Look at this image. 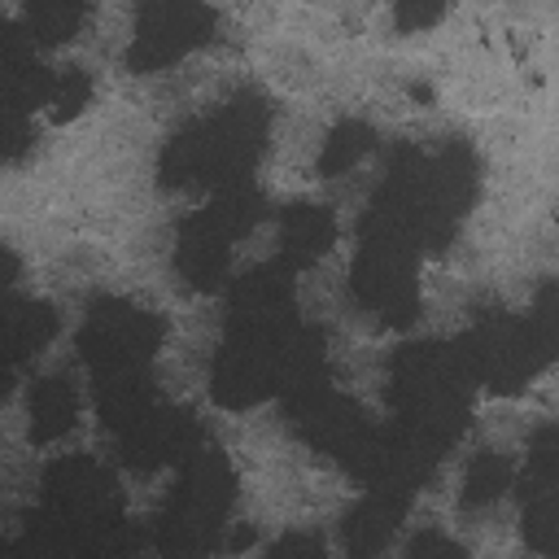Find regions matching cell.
Wrapping results in <instances>:
<instances>
[{
    "mask_svg": "<svg viewBox=\"0 0 559 559\" xmlns=\"http://www.w3.org/2000/svg\"><path fill=\"white\" fill-rule=\"evenodd\" d=\"M476 201V153L463 140H450L437 153L415 144H393L389 175L362 214V227L402 236L415 253L445 249Z\"/></svg>",
    "mask_w": 559,
    "mask_h": 559,
    "instance_id": "obj_1",
    "label": "cell"
},
{
    "mask_svg": "<svg viewBox=\"0 0 559 559\" xmlns=\"http://www.w3.org/2000/svg\"><path fill=\"white\" fill-rule=\"evenodd\" d=\"M266 131H271L266 100L253 87L236 92L227 105H218L214 114L197 118L192 127L166 140L162 162H157L162 188H218L223 192L231 183H245V175L262 157Z\"/></svg>",
    "mask_w": 559,
    "mask_h": 559,
    "instance_id": "obj_2",
    "label": "cell"
},
{
    "mask_svg": "<svg viewBox=\"0 0 559 559\" xmlns=\"http://www.w3.org/2000/svg\"><path fill=\"white\" fill-rule=\"evenodd\" d=\"M472 384L476 380L459 345H441V341L402 345L393 354V384H389V402L397 411L393 428H402L432 454H445L467 424Z\"/></svg>",
    "mask_w": 559,
    "mask_h": 559,
    "instance_id": "obj_3",
    "label": "cell"
},
{
    "mask_svg": "<svg viewBox=\"0 0 559 559\" xmlns=\"http://www.w3.org/2000/svg\"><path fill=\"white\" fill-rule=\"evenodd\" d=\"M179 463H183V476L157 515L153 546L162 559H205L210 550L223 546L227 511L236 498V476L210 437H201Z\"/></svg>",
    "mask_w": 559,
    "mask_h": 559,
    "instance_id": "obj_4",
    "label": "cell"
},
{
    "mask_svg": "<svg viewBox=\"0 0 559 559\" xmlns=\"http://www.w3.org/2000/svg\"><path fill=\"white\" fill-rule=\"evenodd\" d=\"M463 362L472 380L489 393H520L555 354V288H542L537 306L520 314H489L463 341Z\"/></svg>",
    "mask_w": 559,
    "mask_h": 559,
    "instance_id": "obj_5",
    "label": "cell"
},
{
    "mask_svg": "<svg viewBox=\"0 0 559 559\" xmlns=\"http://www.w3.org/2000/svg\"><path fill=\"white\" fill-rule=\"evenodd\" d=\"M415 262H419V253L402 236L362 227V245H358L354 271H349V284H354L358 306H367L389 328H406L419 314Z\"/></svg>",
    "mask_w": 559,
    "mask_h": 559,
    "instance_id": "obj_6",
    "label": "cell"
},
{
    "mask_svg": "<svg viewBox=\"0 0 559 559\" xmlns=\"http://www.w3.org/2000/svg\"><path fill=\"white\" fill-rule=\"evenodd\" d=\"M157 345H162V319L122 297H96L79 328V349L96 380L122 371H148Z\"/></svg>",
    "mask_w": 559,
    "mask_h": 559,
    "instance_id": "obj_7",
    "label": "cell"
},
{
    "mask_svg": "<svg viewBox=\"0 0 559 559\" xmlns=\"http://www.w3.org/2000/svg\"><path fill=\"white\" fill-rule=\"evenodd\" d=\"M214 9L205 4H188V0H157L144 4L135 17V39L127 48V66L135 74H153L179 57H188L192 48H201L214 35Z\"/></svg>",
    "mask_w": 559,
    "mask_h": 559,
    "instance_id": "obj_8",
    "label": "cell"
},
{
    "mask_svg": "<svg viewBox=\"0 0 559 559\" xmlns=\"http://www.w3.org/2000/svg\"><path fill=\"white\" fill-rule=\"evenodd\" d=\"M201 437H205V432H201V424H197L188 411L153 406V411L140 415L127 432H118V454H122L127 467L153 472V467H162V463L183 459Z\"/></svg>",
    "mask_w": 559,
    "mask_h": 559,
    "instance_id": "obj_9",
    "label": "cell"
},
{
    "mask_svg": "<svg viewBox=\"0 0 559 559\" xmlns=\"http://www.w3.org/2000/svg\"><path fill=\"white\" fill-rule=\"evenodd\" d=\"M559 450L555 428H537L533 450L524 459V485H520V511H524V542L542 555L555 550V485H559Z\"/></svg>",
    "mask_w": 559,
    "mask_h": 559,
    "instance_id": "obj_10",
    "label": "cell"
},
{
    "mask_svg": "<svg viewBox=\"0 0 559 559\" xmlns=\"http://www.w3.org/2000/svg\"><path fill=\"white\" fill-rule=\"evenodd\" d=\"M406 507H411V493H406V489L371 485V489L345 511V520H341L345 555H349V559H376V555L389 546L393 528L402 524Z\"/></svg>",
    "mask_w": 559,
    "mask_h": 559,
    "instance_id": "obj_11",
    "label": "cell"
},
{
    "mask_svg": "<svg viewBox=\"0 0 559 559\" xmlns=\"http://www.w3.org/2000/svg\"><path fill=\"white\" fill-rule=\"evenodd\" d=\"M57 336V314L48 301L35 297H9L0 301V358L26 362Z\"/></svg>",
    "mask_w": 559,
    "mask_h": 559,
    "instance_id": "obj_12",
    "label": "cell"
},
{
    "mask_svg": "<svg viewBox=\"0 0 559 559\" xmlns=\"http://www.w3.org/2000/svg\"><path fill=\"white\" fill-rule=\"evenodd\" d=\"M336 240V218L328 205H310V201H297L280 214V262H288L293 271L323 258Z\"/></svg>",
    "mask_w": 559,
    "mask_h": 559,
    "instance_id": "obj_13",
    "label": "cell"
},
{
    "mask_svg": "<svg viewBox=\"0 0 559 559\" xmlns=\"http://www.w3.org/2000/svg\"><path fill=\"white\" fill-rule=\"evenodd\" d=\"M227 262H231V245H227L223 236H214L197 214H188L183 227H179V253H175L179 275H183L192 288L210 293V288L223 284Z\"/></svg>",
    "mask_w": 559,
    "mask_h": 559,
    "instance_id": "obj_14",
    "label": "cell"
},
{
    "mask_svg": "<svg viewBox=\"0 0 559 559\" xmlns=\"http://www.w3.org/2000/svg\"><path fill=\"white\" fill-rule=\"evenodd\" d=\"M96 406H100V424L114 432H127L140 415H148L153 402V380L148 371H122V376H100L96 380Z\"/></svg>",
    "mask_w": 559,
    "mask_h": 559,
    "instance_id": "obj_15",
    "label": "cell"
},
{
    "mask_svg": "<svg viewBox=\"0 0 559 559\" xmlns=\"http://www.w3.org/2000/svg\"><path fill=\"white\" fill-rule=\"evenodd\" d=\"M74 384L66 376H44L35 380L31 389V441L35 445H48L57 437H66L74 428Z\"/></svg>",
    "mask_w": 559,
    "mask_h": 559,
    "instance_id": "obj_16",
    "label": "cell"
},
{
    "mask_svg": "<svg viewBox=\"0 0 559 559\" xmlns=\"http://www.w3.org/2000/svg\"><path fill=\"white\" fill-rule=\"evenodd\" d=\"M87 17V4H70V0H39V4H26L22 13V31L31 44H66L79 35Z\"/></svg>",
    "mask_w": 559,
    "mask_h": 559,
    "instance_id": "obj_17",
    "label": "cell"
},
{
    "mask_svg": "<svg viewBox=\"0 0 559 559\" xmlns=\"http://www.w3.org/2000/svg\"><path fill=\"white\" fill-rule=\"evenodd\" d=\"M371 144H376V131L362 122V118H345V122H336L332 131H328V140H323V153H319V175H345L349 166H358L367 153H371Z\"/></svg>",
    "mask_w": 559,
    "mask_h": 559,
    "instance_id": "obj_18",
    "label": "cell"
},
{
    "mask_svg": "<svg viewBox=\"0 0 559 559\" xmlns=\"http://www.w3.org/2000/svg\"><path fill=\"white\" fill-rule=\"evenodd\" d=\"M511 476H515V467H511L507 454H498V450H480V454L472 459L467 476H463V507L476 511V507L498 502L502 489H511Z\"/></svg>",
    "mask_w": 559,
    "mask_h": 559,
    "instance_id": "obj_19",
    "label": "cell"
},
{
    "mask_svg": "<svg viewBox=\"0 0 559 559\" xmlns=\"http://www.w3.org/2000/svg\"><path fill=\"white\" fill-rule=\"evenodd\" d=\"M92 100V79L83 74V70H61V74H52V87H48V114L57 118V122H70V118H79L83 114V105Z\"/></svg>",
    "mask_w": 559,
    "mask_h": 559,
    "instance_id": "obj_20",
    "label": "cell"
},
{
    "mask_svg": "<svg viewBox=\"0 0 559 559\" xmlns=\"http://www.w3.org/2000/svg\"><path fill=\"white\" fill-rule=\"evenodd\" d=\"M35 144V127H31V114H17V109H0V162H17L26 157Z\"/></svg>",
    "mask_w": 559,
    "mask_h": 559,
    "instance_id": "obj_21",
    "label": "cell"
},
{
    "mask_svg": "<svg viewBox=\"0 0 559 559\" xmlns=\"http://www.w3.org/2000/svg\"><path fill=\"white\" fill-rule=\"evenodd\" d=\"M266 559H323V542L314 533H288L271 546Z\"/></svg>",
    "mask_w": 559,
    "mask_h": 559,
    "instance_id": "obj_22",
    "label": "cell"
},
{
    "mask_svg": "<svg viewBox=\"0 0 559 559\" xmlns=\"http://www.w3.org/2000/svg\"><path fill=\"white\" fill-rule=\"evenodd\" d=\"M441 4H415V0H406V4H397L393 9V22H397V31H424V26H432V22H441Z\"/></svg>",
    "mask_w": 559,
    "mask_h": 559,
    "instance_id": "obj_23",
    "label": "cell"
},
{
    "mask_svg": "<svg viewBox=\"0 0 559 559\" xmlns=\"http://www.w3.org/2000/svg\"><path fill=\"white\" fill-rule=\"evenodd\" d=\"M17 280V253L9 245H0V297L9 293V284Z\"/></svg>",
    "mask_w": 559,
    "mask_h": 559,
    "instance_id": "obj_24",
    "label": "cell"
},
{
    "mask_svg": "<svg viewBox=\"0 0 559 559\" xmlns=\"http://www.w3.org/2000/svg\"><path fill=\"white\" fill-rule=\"evenodd\" d=\"M0 559H9V550H4V542H0Z\"/></svg>",
    "mask_w": 559,
    "mask_h": 559,
    "instance_id": "obj_25",
    "label": "cell"
}]
</instances>
